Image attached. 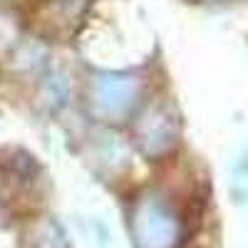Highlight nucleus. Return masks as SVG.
Listing matches in <instances>:
<instances>
[{"mask_svg":"<svg viewBox=\"0 0 248 248\" xmlns=\"http://www.w3.org/2000/svg\"><path fill=\"white\" fill-rule=\"evenodd\" d=\"M137 236L144 248H169L179 236V223L159 201H144L137 214Z\"/></svg>","mask_w":248,"mask_h":248,"instance_id":"obj_3","label":"nucleus"},{"mask_svg":"<svg viewBox=\"0 0 248 248\" xmlns=\"http://www.w3.org/2000/svg\"><path fill=\"white\" fill-rule=\"evenodd\" d=\"M137 94H139L137 79L122 77V75H105V77L92 79L90 105H92L94 114H99V117L119 119L134 107Z\"/></svg>","mask_w":248,"mask_h":248,"instance_id":"obj_1","label":"nucleus"},{"mask_svg":"<svg viewBox=\"0 0 248 248\" xmlns=\"http://www.w3.org/2000/svg\"><path fill=\"white\" fill-rule=\"evenodd\" d=\"M87 0H37L35 13L40 17L43 32L67 35L77 30V23L85 15Z\"/></svg>","mask_w":248,"mask_h":248,"instance_id":"obj_4","label":"nucleus"},{"mask_svg":"<svg viewBox=\"0 0 248 248\" xmlns=\"http://www.w3.org/2000/svg\"><path fill=\"white\" fill-rule=\"evenodd\" d=\"M176 132H179V127H176L174 114L161 105L147 107V112H144L137 122L139 147L149 156H159V154L167 152L176 141Z\"/></svg>","mask_w":248,"mask_h":248,"instance_id":"obj_2","label":"nucleus"}]
</instances>
